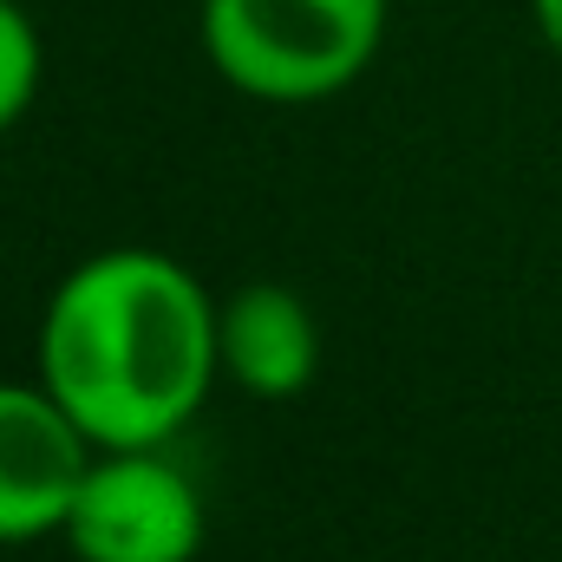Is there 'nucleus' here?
<instances>
[{
	"label": "nucleus",
	"mask_w": 562,
	"mask_h": 562,
	"mask_svg": "<svg viewBox=\"0 0 562 562\" xmlns=\"http://www.w3.org/2000/svg\"><path fill=\"white\" fill-rule=\"evenodd\" d=\"M216 301L164 249H99L40 314V386L92 445H170L210 400Z\"/></svg>",
	"instance_id": "1"
},
{
	"label": "nucleus",
	"mask_w": 562,
	"mask_h": 562,
	"mask_svg": "<svg viewBox=\"0 0 562 562\" xmlns=\"http://www.w3.org/2000/svg\"><path fill=\"white\" fill-rule=\"evenodd\" d=\"M196 33L229 92L262 105H314L373 66L386 0H203Z\"/></svg>",
	"instance_id": "2"
},
{
	"label": "nucleus",
	"mask_w": 562,
	"mask_h": 562,
	"mask_svg": "<svg viewBox=\"0 0 562 562\" xmlns=\"http://www.w3.org/2000/svg\"><path fill=\"white\" fill-rule=\"evenodd\" d=\"M59 537L79 562H196L210 510L164 445H99Z\"/></svg>",
	"instance_id": "3"
},
{
	"label": "nucleus",
	"mask_w": 562,
	"mask_h": 562,
	"mask_svg": "<svg viewBox=\"0 0 562 562\" xmlns=\"http://www.w3.org/2000/svg\"><path fill=\"white\" fill-rule=\"evenodd\" d=\"M92 451L99 445L40 380H0V543L59 537Z\"/></svg>",
	"instance_id": "4"
},
{
	"label": "nucleus",
	"mask_w": 562,
	"mask_h": 562,
	"mask_svg": "<svg viewBox=\"0 0 562 562\" xmlns=\"http://www.w3.org/2000/svg\"><path fill=\"white\" fill-rule=\"evenodd\" d=\"M216 360L249 400H301L321 373V321L281 281H243L216 301Z\"/></svg>",
	"instance_id": "5"
},
{
	"label": "nucleus",
	"mask_w": 562,
	"mask_h": 562,
	"mask_svg": "<svg viewBox=\"0 0 562 562\" xmlns=\"http://www.w3.org/2000/svg\"><path fill=\"white\" fill-rule=\"evenodd\" d=\"M40 72H46V46H40L33 13L20 0H0V138L33 112Z\"/></svg>",
	"instance_id": "6"
},
{
	"label": "nucleus",
	"mask_w": 562,
	"mask_h": 562,
	"mask_svg": "<svg viewBox=\"0 0 562 562\" xmlns=\"http://www.w3.org/2000/svg\"><path fill=\"white\" fill-rule=\"evenodd\" d=\"M530 20H537V33H543V46L562 59V0H530Z\"/></svg>",
	"instance_id": "7"
}]
</instances>
